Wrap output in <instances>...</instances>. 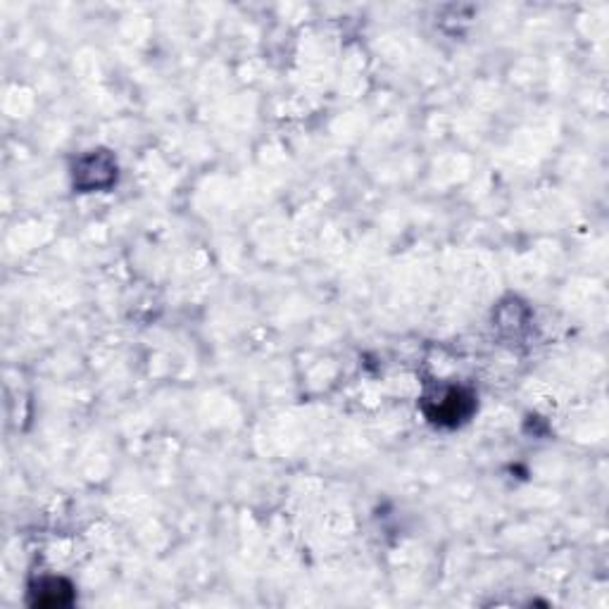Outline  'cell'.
Wrapping results in <instances>:
<instances>
[{
    "mask_svg": "<svg viewBox=\"0 0 609 609\" xmlns=\"http://www.w3.org/2000/svg\"><path fill=\"white\" fill-rule=\"evenodd\" d=\"M31 596H34L36 607H62L72 602V586L65 579H43L34 588H31Z\"/></svg>",
    "mask_w": 609,
    "mask_h": 609,
    "instance_id": "3957f363",
    "label": "cell"
},
{
    "mask_svg": "<svg viewBox=\"0 0 609 609\" xmlns=\"http://www.w3.org/2000/svg\"><path fill=\"white\" fill-rule=\"evenodd\" d=\"M74 189L84 193L105 191L117 181V160L105 150H91L76 160L72 169Z\"/></svg>",
    "mask_w": 609,
    "mask_h": 609,
    "instance_id": "7a4b0ae2",
    "label": "cell"
},
{
    "mask_svg": "<svg viewBox=\"0 0 609 609\" xmlns=\"http://www.w3.org/2000/svg\"><path fill=\"white\" fill-rule=\"evenodd\" d=\"M474 408V393L462 386H439L429 390L424 400H421V412L427 414L431 424L443 429L460 427L462 421L472 417Z\"/></svg>",
    "mask_w": 609,
    "mask_h": 609,
    "instance_id": "6da1fadb",
    "label": "cell"
}]
</instances>
